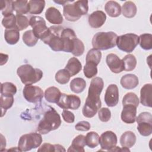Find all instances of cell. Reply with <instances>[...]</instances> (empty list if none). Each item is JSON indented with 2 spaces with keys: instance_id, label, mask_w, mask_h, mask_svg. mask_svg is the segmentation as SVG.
Returning a JSON list of instances; mask_svg holds the SVG:
<instances>
[{
  "instance_id": "cell-39",
  "label": "cell",
  "mask_w": 152,
  "mask_h": 152,
  "mask_svg": "<svg viewBox=\"0 0 152 152\" xmlns=\"http://www.w3.org/2000/svg\"><path fill=\"white\" fill-rule=\"evenodd\" d=\"M17 87L12 83L5 82L1 84V94L2 95L14 96L17 93Z\"/></svg>"
},
{
  "instance_id": "cell-11",
  "label": "cell",
  "mask_w": 152,
  "mask_h": 152,
  "mask_svg": "<svg viewBox=\"0 0 152 152\" xmlns=\"http://www.w3.org/2000/svg\"><path fill=\"white\" fill-rule=\"evenodd\" d=\"M23 94L27 102L33 103L40 102L44 96V93L40 87L31 85H26Z\"/></svg>"
},
{
  "instance_id": "cell-46",
  "label": "cell",
  "mask_w": 152,
  "mask_h": 152,
  "mask_svg": "<svg viewBox=\"0 0 152 152\" xmlns=\"http://www.w3.org/2000/svg\"><path fill=\"white\" fill-rule=\"evenodd\" d=\"M84 52V45L81 40L76 38L74 40V45L72 53L75 56H79L83 54Z\"/></svg>"
},
{
  "instance_id": "cell-4",
  "label": "cell",
  "mask_w": 152,
  "mask_h": 152,
  "mask_svg": "<svg viewBox=\"0 0 152 152\" xmlns=\"http://www.w3.org/2000/svg\"><path fill=\"white\" fill-rule=\"evenodd\" d=\"M64 28L61 26H50L42 40L44 43L48 45L52 50L56 52L63 51L64 43L61 34Z\"/></svg>"
},
{
  "instance_id": "cell-15",
  "label": "cell",
  "mask_w": 152,
  "mask_h": 152,
  "mask_svg": "<svg viewBox=\"0 0 152 152\" xmlns=\"http://www.w3.org/2000/svg\"><path fill=\"white\" fill-rule=\"evenodd\" d=\"M104 102L109 107L115 106L118 103L119 90L116 84H110L106 88L104 94Z\"/></svg>"
},
{
  "instance_id": "cell-16",
  "label": "cell",
  "mask_w": 152,
  "mask_h": 152,
  "mask_svg": "<svg viewBox=\"0 0 152 152\" xmlns=\"http://www.w3.org/2000/svg\"><path fill=\"white\" fill-rule=\"evenodd\" d=\"M106 62L109 68L113 73H120L124 70V62L116 54H108L106 58Z\"/></svg>"
},
{
  "instance_id": "cell-14",
  "label": "cell",
  "mask_w": 152,
  "mask_h": 152,
  "mask_svg": "<svg viewBox=\"0 0 152 152\" xmlns=\"http://www.w3.org/2000/svg\"><path fill=\"white\" fill-rule=\"evenodd\" d=\"M61 37L64 43L63 51L71 53L74 48V40L77 38L74 31L69 28H64Z\"/></svg>"
},
{
  "instance_id": "cell-8",
  "label": "cell",
  "mask_w": 152,
  "mask_h": 152,
  "mask_svg": "<svg viewBox=\"0 0 152 152\" xmlns=\"http://www.w3.org/2000/svg\"><path fill=\"white\" fill-rule=\"evenodd\" d=\"M139 43V36L134 33H126L117 37L116 45L120 50L126 53L132 52Z\"/></svg>"
},
{
  "instance_id": "cell-28",
  "label": "cell",
  "mask_w": 152,
  "mask_h": 152,
  "mask_svg": "<svg viewBox=\"0 0 152 152\" xmlns=\"http://www.w3.org/2000/svg\"><path fill=\"white\" fill-rule=\"evenodd\" d=\"M122 15L126 18L134 17L137 12L136 5L132 1H126L122 7Z\"/></svg>"
},
{
  "instance_id": "cell-18",
  "label": "cell",
  "mask_w": 152,
  "mask_h": 152,
  "mask_svg": "<svg viewBox=\"0 0 152 152\" xmlns=\"http://www.w3.org/2000/svg\"><path fill=\"white\" fill-rule=\"evenodd\" d=\"M137 107L132 105L123 106L121 118L122 121L126 124H133L135 122Z\"/></svg>"
},
{
  "instance_id": "cell-34",
  "label": "cell",
  "mask_w": 152,
  "mask_h": 152,
  "mask_svg": "<svg viewBox=\"0 0 152 152\" xmlns=\"http://www.w3.org/2000/svg\"><path fill=\"white\" fill-rule=\"evenodd\" d=\"M99 135L94 131L89 132L85 137L86 144L91 148L96 147L99 144Z\"/></svg>"
},
{
  "instance_id": "cell-42",
  "label": "cell",
  "mask_w": 152,
  "mask_h": 152,
  "mask_svg": "<svg viewBox=\"0 0 152 152\" xmlns=\"http://www.w3.org/2000/svg\"><path fill=\"white\" fill-rule=\"evenodd\" d=\"M70 77V74L65 69L59 70L55 74L56 81L61 84H65L68 83Z\"/></svg>"
},
{
  "instance_id": "cell-51",
  "label": "cell",
  "mask_w": 152,
  "mask_h": 152,
  "mask_svg": "<svg viewBox=\"0 0 152 152\" xmlns=\"http://www.w3.org/2000/svg\"><path fill=\"white\" fill-rule=\"evenodd\" d=\"M1 151H2V148H5L6 147V140L4 138L3 135L1 134Z\"/></svg>"
},
{
  "instance_id": "cell-36",
  "label": "cell",
  "mask_w": 152,
  "mask_h": 152,
  "mask_svg": "<svg viewBox=\"0 0 152 152\" xmlns=\"http://www.w3.org/2000/svg\"><path fill=\"white\" fill-rule=\"evenodd\" d=\"M38 39H39L35 36L32 30H28L25 31L23 34V40L24 43L29 47L36 45Z\"/></svg>"
},
{
  "instance_id": "cell-44",
  "label": "cell",
  "mask_w": 152,
  "mask_h": 152,
  "mask_svg": "<svg viewBox=\"0 0 152 152\" xmlns=\"http://www.w3.org/2000/svg\"><path fill=\"white\" fill-rule=\"evenodd\" d=\"M16 26L15 27L19 30L21 31L26 29L29 25V21L27 17L23 15L16 14Z\"/></svg>"
},
{
  "instance_id": "cell-5",
  "label": "cell",
  "mask_w": 152,
  "mask_h": 152,
  "mask_svg": "<svg viewBox=\"0 0 152 152\" xmlns=\"http://www.w3.org/2000/svg\"><path fill=\"white\" fill-rule=\"evenodd\" d=\"M117 37V34L113 31L98 32L93 37V47L99 50L113 48L116 45Z\"/></svg>"
},
{
  "instance_id": "cell-24",
  "label": "cell",
  "mask_w": 152,
  "mask_h": 152,
  "mask_svg": "<svg viewBox=\"0 0 152 152\" xmlns=\"http://www.w3.org/2000/svg\"><path fill=\"white\" fill-rule=\"evenodd\" d=\"M104 10L107 14L111 17H117L121 13V7L116 1H109L106 2Z\"/></svg>"
},
{
  "instance_id": "cell-23",
  "label": "cell",
  "mask_w": 152,
  "mask_h": 152,
  "mask_svg": "<svg viewBox=\"0 0 152 152\" xmlns=\"http://www.w3.org/2000/svg\"><path fill=\"white\" fill-rule=\"evenodd\" d=\"M86 145L85 136L83 135H78L72 140V144L67 151L68 152H84V147Z\"/></svg>"
},
{
  "instance_id": "cell-26",
  "label": "cell",
  "mask_w": 152,
  "mask_h": 152,
  "mask_svg": "<svg viewBox=\"0 0 152 152\" xmlns=\"http://www.w3.org/2000/svg\"><path fill=\"white\" fill-rule=\"evenodd\" d=\"M136 142V136L132 131L125 132L120 138V144L122 147L131 148Z\"/></svg>"
},
{
  "instance_id": "cell-47",
  "label": "cell",
  "mask_w": 152,
  "mask_h": 152,
  "mask_svg": "<svg viewBox=\"0 0 152 152\" xmlns=\"http://www.w3.org/2000/svg\"><path fill=\"white\" fill-rule=\"evenodd\" d=\"M99 119L103 122L109 121L111 118V112L107 107H103L99 109L98 112Z\"/></svg>"
},
{
  "instance_id": "cell-13",
  "label": "cell",
  "mask_w": 152,
  "mask_h": 152,
  "mask_svg": "<svg viewBox=\"0 0 152 152\" xmlns=\"http://www.w3.org/2000/svg\"><path fill=\"white\" fill-rule=\"evenodd\" d=\"M99 144L102 150L111 151L117 144L116 135L111 131L104 132L99 138Z\"/></svg>"
},
{
  "instance_id": "cell-37",
  "label": "cell",
  "mask_w": 152,
  "mask_h": 152,
  "mask_svg": "<svg viewBox=\"0 0 152 152\" xmlns=\"http://www.w3.org/2000/svg\"><path fill=\"white\" fill-rule=\"evenodd\" d=\"M122 60L124 62V70L126 71H131L135 68L137 65V59L134 55L128 54Z\"/></svg>"
},
{
  "instance_id": "cell-10",
  "label": "cell",
  "mask_w": 152,
  "mask_h": 152,
  "mask_svg": "<svg viewBox=\"0 0 152 152\" xmlns=\"http://www.w3.org/2000/svg\"><path fill=\"white\" fill-rule=\"evenodd\" d=\"M56 104L63 109H78L81 104L80 97L74 94H66L61 93V97L56 103Z\"/></svg>"
},
{
  "instance_id": "cell-25",
  "label": "cell",
  "mask_w": 152,
  "mask_h": 152,
  "mask_svg": "<svg viewBox=\"0 0 152 152\" xmlns=\"http://www.w3.org/2000/svg\"><path fill=\"white\" fill-rule=\"evenodd\" d=\"M44 95L46 100L48 102L56 103L61 97V93L59 88L52 86L46 89Z\"/></svg>"
},
{
  "instance_id": "cell-27",
  "label": "cell",
  "mask_w": 152,
  "mask_h": 152,
  "mask_svg": "<svg viewBox=\"0 0 152 152\" xmlns=\"http://www.w3.org/2000/svg\"><path fill=\"white\" fill-rule=\"evenodd\" d=\"M4 38L7 43L10 45L16 44L20 39V32L17 28L6 29Z\"/></svg>"
},
{
  "instance_id": "cell-48",
  "label": "cell",
  "mask_w": 152,
  "mask_h": 152,
  "mask_svg": "<svg viewBox=\"0 0 152 152\" xmlns=\"http://www.w3.org/2000/svg\"><path fill=\"white\" fill-rule=\"evenodd\" d=\"M62 118L65 122L67 123H73L75 120V116L72 112L64 109L62 113Z\"/></svg>"
},
{
  "instance_id": "cell-31",
  "label": "cell",
  "mask_w": 152,
  "mask_h": 152,
  "mask_svg": "<svg viewBox=\"0 0 152 152\" xmlns=\"http://www.w3.org/2000/svg\"><path fill=\"white\" fill-rule=\"evenodd\" d=\"M30 10L29 13L31 14H40L43 11L45 7V1L30 0L28 1Z\"/></svg>"
},
{
  "instance_id": "cell-32",
  "label": "cell",
  "mask_w": 152,
  "mask_h": 152,
  "mask_svg": "<svg viewBox=\"0 0 152 152\" xmlns=\"http://www.w3.org/2000/svg\"><path fill=\"white\" fill-rule=\"evenodd\" d=\"M14 97L13 96H7L2 95L0 98L1 109L2 110L1 117H2L6 113V111L11 108L14 103Z\"/></svg>"
},
{
  "instance_id": "cell-30",
  "label": "cell",
  "mask_w": 152,
  "mask_h": 152,
  "mask_svg": "<svg viewBox=\"0 0 152 152\" xmlns=\"http://www.w3.org/2000/svg\"><path fill=\"white\" fill-rule=\"evenodd\" d=\"M69 86L72 91L75 93H80L86 88V82L83 78L77 77L71 81Z\"/></svg>"
},
{
  "instance_id": "cell-12",
  "label": "cell",
  "mask_w": 152,
  "mask_h": 152,
  "mask_svg": "<svg viewBox=\"0 0 152 152\" xmlns=\"http://www.w3.org/2000/svg\"><path fill=\"white\" fill-rule=\"evenodd\" d=\"M29 24L35 36L42 40L48 30L45 20L40 16L34 15L30 18Z\"/></svg>"
},
{
  "instance_id": "cell-2",
  "label": "cell",
  "mask_w": 152,
  "mask_h": 152,
  "mask_svg": "<svg viewBox=\"0 0 152 152\" xmlns=\"http://www.w3.org/2000/svg\"><path fill=\"white\" fill-rule=\"evenodd\" d=\"M61 124L60 115L50 106L45 111L37 126V131L42 134H46L58 129Z\"/></svg>"
},
{
  "instance_id": "cell-41",
  "label": "cell",
  "mask_w": 152,
  "mask_h": 152,
  "mask_svg": "<svg viewBox=\"0 0 152 152\" xmlns=\"http://www.w3.org/2000/svg\"><path fill=\"white\" fill-rule=\"evenodd\" d=\"M37 151H65V149L63 146L59 144L52 145L49 143H44L41 145L40 147H39Z\"/></svg>"
},
{
  "instance_id": "cell-20",
  "label": "cell",
  "mask_w": 152,
  "mask_h": 152,
  "mask_svg": "<svg viewBox=\"0 0 152 152\" xmlns=\"http://www.w3.org/2000/svg\"><path fill=\"white\" fill-rule=\"evenodd\" d=\"M151 95H152V84H146L141 88L140 91V102L147 107H151Z\"/></svg>"
},
{
  "instance_id": "cell-35",
  "label": "cell",
  "mask_w": 152,
  "mask_h": 152,
  "mask_svg": "<svg viewBox=\"0 0 152 152\" xmlns=\"http://www.w3.org/2000/svg\"><path fill=\"white\" fill-rule=\"evenodd\" d=\"M139 43L141 48L144 50H150L152 48V35L144 33L139 36Z\"/></svg>"
},
{
  "instance_id": "cell-38",
  "label": "cell",
  "mask_w": 152,
  "mask_h": 152,
  "mask_svg": "<svg viewBox=\"0 0 152 152\" xmlns=\"http://www.w3.org/2000/svg\"><path fill=\"white\" fill-rule=\"evenodd\" d=\"M139 99L136 94L129 92L126 93L122 99V105H132L135 107H138L139 104Z\"/></svg>"
},
{
  "instance_id": "cell-33",
  "label": "cell",
  "mask_w": 152,
  "mask_h": 152,
  "mask_svg": "<svg viewBox=\"0 0 152 152\" xmlns=\"http://www.w3.org/2000/svg\"><path fill=\"white\" fill-rule=\"evenodd\" d=\"M102 53L100 50L96 49H91L87 53L86 61V62H91L97 65L101 60Z\"/></svg>"
},
{
  "instance_id": "cell-45",
  "label": "cell",
  "mask_w": 152,
  "mask_h": 152,
  "mask_svg": "<svg viewBox=\"0 0 152 152\" xmlns=\"http://www.w3.org/2000/svg\"><path fill=\"white\" fill-rule=\"evenodd\" d=\"M2 24L6 29L16 28V17L11 14L4 17L2 20Z\"/></svg>"
},
{
  "instance_id": "cell-22",
  "label": "cell",
  "mask_w": 152,
  "mask_h": 152,
  "mask_svg": "<svg viewBox=\"0 0 152 152\" xmlns=\"http://www.w3.org/2000/svg\"><path fill=\"white\" fill-rule=\"evenodd\" d=\"M65 69L69 72L71 77H72L80 72L82 69V65L77 58L72 57L68 60Z\"/></svg>"
},
{
  "instance_id": "cell-19",
  "label": "cell",
  "mask_w": 152,
  "mask_h": 152,
  "mask_svg": "<svg viewBox=\"0 0 152 152\" xmlns=\"http://www.w3.org/2000/svg\"><path fill=\"white\" fill-rule=\"evenodd\" d=\"M46 20L51 24L59 25L63 22V17L60 11L53 7H49L45 12Z\"/></svg>"
},
{
  "instance_id": "cell-21",
  "label": "cell",
  "mask_w": 152,
  "mask_h": 152,
  "mask_svg": "<svg viewBox=\"0 0 152 152\" xmlns=\"http://www.w3.org/2000/svg\"><path fill=\"white\" fill-rule=\"evenodd\" d=\"M122 87L125 89H133L135 88L138 83V78L135 74H128L122 76L120 81Z\"/></svg>"
},
{
  "instance_id": "cell-29",
  "label": "cell",
  "mask_w": 152,
  "mask_h": 152,
  "mask_svg": "<svg viewBox=\"0 0 152 152\" xmlns=\"http://www.w3.org/2000/svg\"><path fill=\"white\" fill-rule=\"evenodd\" d=\"M13 8L17 14L20 15L27 14L30 10L28 1L26 0L13 1Z\"/></svg>"
},
{
  "instance_id": "cell-1",
  "label": "cell",
  "mask_w": 152,
  "mask_h": 152,
  "mask_svg": "<svg viewBox=\"0 0 152 152\" xmlns=\"http://www.w3.org/2000/svg\"><path fill=\"white\" fill-rule=\"evenodd\" d=\"M103 87L104 82L100 77H95L91 81L88 96L82 110L84 116L88 118H93L101 107L102 102L100 96Z\"/></svg>"
},
{
  "instance_id": "cell-6",
  "label": "cell",
  "mask_w": 152,
  "mask_h": 152,
  "mask_svg": "<svg viewBox=\"0 0 152 152\" xmlns=\"http://www.w3.org/2000/svg\"><path fill=\"white\" fill-rule=\"evenodd\" d=\"M17 74L23 84L31 85L40 81L43 77V72L39 68H34L31 65L24 64L17 68Z\"/></svg>"
},
{
  "instance_id": "cell-49",
  "label": "cell",
  "mask_w": 152,
  "mask_h": 152,
  "mask_svg": "<svg viewBox=\"0 0 152 152\" xmlns=\"http://www.w3.org/2000/svg\"><path fill=\"white\" fill-rule=\"evenodd\" d=\"M75 128L77 131H87L90 129V124L88 122L85 121H80L75 125Z\"/></svg>"
},
{
  "instance_id": "cell-40",
  "label": "cell",
  "mask_w": 152,
  "mask_h": 152,
  "mask_svg": "<svg viewBox=\"0 0 152 152\" xmlns=\"http://www.w3.org/2000/svg\"><path fill=\"white\" fill-rule=\"evenodd\" d=\"M97 65L94 64L91 62H86L83 68L84 75L88 78H91L96 76L97 74Z\"/></svg>"
},
{
  "instance_id": "cell-17",
  "label": "cell",
  "mask_w": 152,
  "mask_h": 152,
  "mask_svg": "<svg viewBox=\"0 0 152 152\" xmlns=\"http://www.w3.org/2000/svg\"><path fill=\"white\" fill-rule=\"evenodd\" d=\"M106 15L102 11L97 10L91 13L88 18L89 25L94 28H100L105 23Z\"/></svg>"
},
{
  "instance_id": "cell-9",
  "label": "cell",
  "mask_w": 152,
  "mask_h": 152,
  "mask_svg": "<svg viewBox=\"0 0 152 152\" xmlns=\"http://www.w3.org/2000/svg\"><path fill=\"white\" fill-rule=\"evenodd\" d=\"M137 130L144 137L149 136L152 133V115L150 112H144L136 117Z\"/></svg>"
},
{
  "instance_id": "cell-43",
  "label": "cell",
  "mask_w": 152,
  "mask_h": 152,
  "mask_svg": "<svg viewBox=\"0 0 152 152\" xmlns=\"http://www.w3.org/2000/svg\"><path fill=\"white\" fill-rule=\"evenodd\" d=\"M1 10L2 14L5 17L11 14H13V1H1Z\"/></svg>"
},
{
  "instance_id": "cell-3",
  "label": "cell",
  "mask_w": 152,
  "mask_h": 152,
  "mask_svg": "<svg viewBox=\"0 0 152 152\" xmlns=\"http://www.w3.org/2000/svg\"><path fill=\"white\" fill-rule=\"evenodd\" d=\"M88 11V5L87 1H77L73 4H65L64 5L63 14L66 20L76 21L82 15L87 14Z\"/></svg>"
},
{
  "instance_id": "cell-50",
  "label": "cell",
  "mask_w": 152,
  "mask_h": 152,
  "mask_svg": "<svg viewBox=\"0 0 152 152\" xmlns=\"http://www.w3.org/2000/svg\"><path fill=\"white\" fill-rule=\"evenodd\" d=\"M8 59V55L7 54L1 53V65H3L6 64Z\"/></svg>"
},
{
  "instance_id": "cell-7",
  "label": "cell",
  "mask_w": 152,
  "mask_h": 152,
  "mask_svg": "<svg viewBox=\"0 0 152 152\" xmlns=\"http://www.w3.org/2000/svg\"><path fill=\"white\" fill-rule=\"evenodd\" d=\"M42 142V137L39 133L31 132L24 134L19 139L18 149L20 151H27L39 147Z\"/></svg>"
}]
</instances>
